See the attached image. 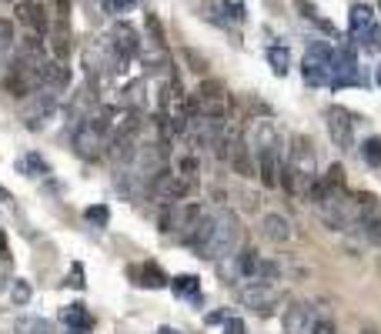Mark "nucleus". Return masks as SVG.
<instances>
[{"mask_svg":"<svg viewBox=\"0 0 381 334\" xmlns=\"http://www.w3.org/2000/svg\"><path fill=\"white\" fill-rule=\"evenodd\" d=\"M111 37H114V51L121 53L124 60H127V57H134V53L141 51V37H137V30L127 24V21H117Z\"/></svg>","mask_w":381,"mask_h":334,"instance_id":"9d476101","label":"nucleus"},{"mask_svg":"<svg viewBox=\"0 0 381 334\" xmlns=\"http://www.w3.org/2000/svg\"><path fill=\"white\" fill-rule=\"evenodd\" d=\"M228 318H231L228 311H214V314H207V324H224Z\"/></svg>","mask_w":381,"mask_h":334,"instance_id":"58836bf2","label":"nucleus"},{"mask_svg":"<svg viewBox=\"0 0 381 334\" xmlns=\"http://www.w3.org/2000/svg\"><path fill=\"white\" fill-rule=\"evenodd\" d=\"M371 24H375L371 7H368V3H355V7H351V14H348V34L358 40V37H361V34H365Z\"/></svg>","mask_w":381,"mask_h":334,"instance_id":"2eb2a0df","label":"nucleus"},{"mask_svg":"<svg viewBox=\"0 0 381 334\" xmlns=\"http://www.w3.org/2000/svg\"><path fill=\"white\" fill-rule=\"evenodd\" d=\"M191 187H194V180L184 178V174H171V171H161L151 184V198L157 201L161 207L168 204H181L184 201V194H191Z\"/></svg>","mask_w":381,"mask_h":334,"instance_id":"7ed1b4c3","label":"nucleus"},{"mask_svg":"<svg viewBox=\"0 0 381 334\" xmlns=\"http://www.w3.org/2000/svg\"><path fill=\"white\" fill-rule=\"evenodd\" d=\"M238 244H241V224H238V217L231 214V211H221L218 217H214V231L207 237V244H204L198 257H207V261H221V257H231L238 251Z\"/></svg>","mask_w":381,"mask_h":334,"instance_id":"f03ea898","label":"nucleus"},{"mask_svg":"<svg viewBox=\"0 0 381 334\" xmlns=\"http://www.w3.org/2000/svg\"><path fill=\"white\" fill-rule=\"evenodd\" d=\"M67 281L74 284V287H84V284H87V281H84V267H80V264H74V271H71V278H67Z\"/></svg>","mask_w":381,"mask_h":334,"instance_id":"4c0bfd02","label":"nucleus"},{"mask_svg":"<svg viewBox=\"0 0 381 334\" xmlns=\"http://www.w3.org/2000/svg\"><path fill=\"white\" fill-rule=\"evenodd\" d=\"M134 274H141V278H144V287H164V284H168V278H164V274H161V267H157V264H144V267H141V271H134Z\"/></svg>","mask_w":381,"mask_h":334,"instance_id":"aec40b11","label":"nucleus"},{"mask_svg":"<svg viewBox=\"0 0 381 334\" xmlns=\"http://www.w3.org/2000/svg\"><path fill=\"white\" fill-rule=\"evenodd\" d=\"M311 334H334V324H331L328 318H321V321L311 324Z\"/></svg>","mask_w":381,"mask_h":334,"instance_id":"c9c22d12","label":"nucleus"},{"mask_svg":"<svg viewBox=\"0 0 381 334\" xmlns=\"http://www.w3.org/2000/svg\"><path fill=\"white\" fill-rule=\"evenodd\" d=\"M281 184L295 198H308L311 184H318V160H314V151H311V141L301 137V134L291 141V154H288V164H284Z\"/></svg>","mask_w":381,"mask_h":334,"instance_id":"f257e3e1","label":"nucleus"},{"mask_svg":"<svg viewBox=\"0 0 381 334\" xmlns=\"http://www.w3.org/2000/svg\"><path fill=\"white\" fill-rule=\"evenodd\" d=\"M268 64H271V71H275V77H284L288 71H291V57H288V47H268Z\"/></svg>","mask_w":381,"mask_h":334,"instance_id":"dca6fc26","label":"nucleus"},{"mask_svg":"<svg viewBox=\"0 0 381 334\" xmlns=\"http://www.w3.org/2000/svg\"><path fill=\"white\" fill-rule=\"evenodd\" d=\"M60 321L71 328V334H91V328H94V318L87 314L84 305H71V308H64V311H60Z\"/></svg>","mask_w":381,"mask_h":334,"instance_id":"4468645a","label":"nucleus"},{"mask_svg":"<svg viewBox=\"0 0 381 334\" xmlns=\"http://www.w3.org/2000/svg\"><path fill=\"white\" fill-rule=\"evenodd\" d=\"M295 7L301 10V17H305V21H318V7H314L311 0H295Z\"/></svg>","mask_w":381,"mask_h":334,"instance_id":"473e14b6","label":"nucleus"},{"mask_svg":"<svg viewBox=\"0 0 381 334\" xmlns=\"http://www.w3.org/2000/svg\"><path fill=\"white\" fill-rule=\"evenodd\" d=\"M378 7H381V0H378Z\"/></svg>","mask_w":381,"mask_h":334,"instance_id":"37998d69","label":"nucleus"},{"mask_svg":"<svg viewBox=\"0 0 381 334\" xmlns=\"http://www.w3.org/2000/svg\"><path fill=\"white\" fill-rule=\"evenodd\" d=\"M181 57H184L187 71H194V74H207V60H204V57L194 51V47H184V51H181Z\"/></svg>","mask_w":381,"mask_h":334,"instance_id":"b1692460","label":"nucleus"},{"mask_svg":"<svg viewBox=\"0 0 381 334\" xmlns=\"http://www.w3.org/2000/svg\"><path fill=\"white\" fill-rule=\"evenodd\" d=\"M331 64H334V77H331L334 87H361L365 84L351 44H338V51H331Z\"/></svg>","mask_w":381,"mask_h":334,"instance_id":"20e7f679","label":"nucleus"},{"mask_svg":"<svg viewBox=\"0 0 381 334\" xmlns=\"http://www.w3.org/2000/svg\"><path fill=\"white\" fill-rule=\"evenodd\" d=\"M257 251H241V257H238V271H241V278H254L257 274Z\"/></svg>","mask_w":381,"mask_h":334,"instance_id":"5701e85b","label":"nucleus"},{"mask_svg":"<svg viewBox=\"0 0 381 334\" xmlns=\"http://www.w3.org/2000/svg\"><path fill=\"white\" fill-rule=\"evenodd\" d=\"M14 47V24L10 21H0V53Z\"/></svg>","mask_w":381,"mask_h":334,"instance_id":"2f4dec72","label":"nucleus"},{"mask_svg":"<svg viewBox=\"0 0 381 334\" xmlns=\"http://www.w3.org/2000/svg\"><path fill=\"white\" fill-rule=\"evenodd\" d=\"M101 7H104V14H127L130 7H137V0H101Z\"/></svg>","mask_w":381,"mask_h":334,"instance_id":"cd10ccee","label":"nucleus"},{"mask_svg":"<svg viewBox=\"0 0 381 334\" xmlns=\"http://www.w3.org/2000/svg\"><path fill=\"white\" fill-rule=\"evenodd\" d=\"M281 174H284V164H281L278 144L257 151V178H261V184L264 187H281Z\"/></svg>","mask_w":381,"mask_h":334,"instance_id":"6e6552de","label":"nucleus"},{"mask_svg":"<svg viewBox=\"0 0 381 334\" xmlns=\"http://www.w3.org/2000/svg\"><path fill=\"white\" fill-rule=\"evenodd\" d=\"M221 10H224V17H231L234 24H241V21L248 17V10H244V0H221Z\"/></svg>","mask_w":381,"mask_h":334,"instance_id":"a878e982","label":"nucleus"},{"mask_svg":"<svg viewBox=\"0 0 381 334\" xmlns=\"http://www.w3.org/2000/svg\"><path fill=\"white\" fill-rule=\"evenodd\" d=\"M321 184H325L328 191H341V187H345V167H341V164H331L328 174L321 178Z\"/></svg>","mask_w":381,"mask_h":334,"instance_id":"393cba45","label":"nucleus"},{"mask_svg":"<svg viewBox=\"0 0 381 334\" xmlns=\"http://www.w3.org/2000/svg\"><path fill=\"white\" fill-rule=\"evenodd\" d=\"M201 217H204V207L194 204V201L174 207V231H178L181 241H187V237L194 234V228L201 224Z\"/></svg>","mask_w":381,"mask_h":334,"instance_id":"1a4fd4ad","label":"nucleus"},{"mask_svg":"<svg viewBox=\"0 0 381 334\" xmlns=\"http://www.w3.org/2000/svg\"><path fill=\"white\" fill-rule=\"evenodd\" d=\"M261 237L271 241V244L291 241V221H288L284 214H264V217H261Z\"/></svg>","mask_w":381,"mask_h":334,"instance_id":"9b49d317","label":"nucleus"},{"mask_svg":"<svg viewBox=\"0 0 381 334\" xmlns=\"http://www.w3.org/2000/svg\"><path fill=\"white\" fill-rule=\"evenodd\" d=\"M144 27H148V37H151V44L157 51H164V27L157 21V14H148L144 17Z\"/></svg>","mask_w":381,"mask_h":334,"instance_id":"412c9836","label":"nucleus"},{"mask_svg":"<svg viewBox=\"0 0 381 334\" xmlns=\"http://www.w3.org/2000/svg\"><path fill=\"white\" fill-rule=\"evenodd\" d=\"M157 334H178V331H174V328H161Z\"/></svg>","mask_w":381,"mask_h":334,"instance_id":"a19ab883","label":"nucleus"},{"mask_svg":"<svg viewBox=\"0 0 381 334\" xmlns=\"http://www.w3.org/2000/svg\"><path fill=\"white\" fill-rule=\"evenodd\" d=\"M84 217H87L91 224H107V221H111V211H107L104 204H94V207L84 211Z\"/></svg>","mask_w":381,"mask_h":334,"instance_id":"c756f323","label":"nucleus"},{"mask_svg":"<svg viewBox=\"0 0 381 334\" xmlns=\"http://www.w3.org/2000/svg\"><path fill=\"white\" fill-rule=\"evenodd\" d=\"M275 278H278V264H275V261H257V274H254V281L271 284Z\"/></svg>","mask_w":381,"mask_h":334,"instance_id":"bb28decb","label":"nucleus"},{"mask_svg":"<svg viewBox=\"0 0 381 334\" xmlns=\"http://www.w3.org/2000/svg\"><path fill=\"white\" fill-rule=\"evenodd\" d=\"M54 7H57L60 21H71V0H54Z\"/></svg>","mask_w":381,"mask_h":334,"instance_id":"e433bc0d","label":"nucleus"},{"mask_svg":"<svg viewBox=\"0 0 381 334\" xmlns=\"http://www.w3.org/2000/svg\"><path fill=\"white\" fill-rule=\"evenodd\" d=\"M361 157L368 167H381V137H365L361 144Z\"/></svg>","mask_w":381,"mask_h":334,"instance_id":"a211bd4d","label":"nucleus"},{"mask_svg":"<svg viewBox=\"0 0 381 334\" xmlns=\"http://www.w3.org/2000/svg\"><path fill=\"white\" fill-rule=\"evenodd\" d=\"M10 298H14V305H27V301H30V284H27L24 278H17L14 287H10Z\"/></svg>","mask_w":381,"mask_h":334,"instance_id":"c85d7f7f","label":"nucleus"},{"mask_svg":"<svg viewBox=\"0 0 381 334\" xmlns=\"http://www.w3.org/2000/svg\"><path fill=\"white\" fill-rule=\"evenodd\" d=\"M358 44L365 47V51H375V53H381V27L378 24H371L361 37H358Z\"/></svg>","mask_w":381,"mask_h":334,"instance_id":"4be33fe9","label":"nucleus"},{"mask_svg":"<svg viewBox=\"0 0 381 334\" xmlns=\"http://www.w3.org/2000/svg\"><path fill=\"white\" fill-rule=\"evenodd\" d=\"M198 278L194 274H178V278H171V291L174 294H187V298H198Z\"/></svg>","mask_w":381,"mask_h":334,"instance_id":"f3484780","label":"nucleus"},{"mask_svg":"<svg viewBox=\"0 0 381 334\" xmlns=\"http://www.w3.org/2000/svg\"><path fill=\"white\" fill-rule=\"evenodd\" d=\"M127 97H124V104L127 107H134V110H137V107H141V94H144V84H141V80H134V84H130V87H127L124 91Z\"/></svg>","mask_w":381,"mask_h":334,"instance_id":"7c9ffc66","label":"nucleus"},{"mask_svg":"<svg viewBox=\"0 0 381 334\" xmlns=\"http://www.w3.org/2000/svg\"><path fill=\"white\" fill-rule=\"evenodd\" d=\"M54 53L64 60L71 53V34H67V21H60V27L54 30Z\"/></svg>","mask_w":381,"mask_h":334,"instance_id":"6ab92c4d","label":"nucleus"},{"mask_svg":"<svg viewBox=\"0 0 381 334\" xmlns=\"http://www.w3.org/2000/svg\"><path fill=\"white\" fill-rule=\"evenodd\" d=\"M10 257V244H7V234L0 231V261H7Z\"/></svg>","mask_w":381,"mask_h":334,"instance_id":"ea45409f","label":"nucleus"},{"mask_svg":"<svg viewBox=\"0 0 381 334\" xmlns=\"http://www.w3.org/2000/svg\"><path fill=\"white\" fill-rule=\"evenodd\" d=\"M198 91H201V94H224V84H221V80H201Z\"/></svg>","mask_w":381,"mask_h":334,"instance_id":"f704fd0d","label":"nucleus"},{"mask_svg":"<svg viewBox=\"0 0 381 334\" xmlns=\"http://www.w3.org/2000/svg\"><path fill=\"white\" fill-rule=\"evenodd\" d=\"M17 21H21V24H27L34 34H47V30H51L44 7H37L34 0H17Z\"/></svg>","mask_w":381,"mask_h":334,"instance_id":"f8f14e48","label":"nucleus"},{"mask_svg":"<svg viewBox=\"0 0 381 334\" xmlns=\"http://www.w3.org/2000/svg\"><path fill=\"white\" fill-rule=\"evenodd\" d=\"M238 298H241L244 308H251V311H271L275 305H278V291H275L271 284H264V281L244 284Z\"/></svg>","mask_w":381,"mask_h":334,"instance_id":"0eeeda50","label":"nucleus"},{"mask_svg":"<svg viewBox=\"0 0 381 334\" xmlns=\"http://www.w3.org/2000/svg\"><path fill=\"white\" fill-rule=\"evenodd\" d=\"M375 80H378V87H381V64H378V71H375Z\"/></svg>","mask_w":381,"mask_h":334,"instance_id":"79ce46f5","label":"nucleus"},{"mask_svg":"<svg viewBox=\"0 0 381 334\" xmlns=\"http://www.w3.org/2000/svg\"><path fill=\"white\" fill-rule=\"evenodd\" d=\"M328 134L341 151H355V121L345 107H328Z\"/></svg>","mask_w":381,"mask_h":334,"instance_id":"423d86ee","label":"nucleus"},{"mask_svg":"<svg viewBox=\"0 0 381 334\" xmlns=\"http://www.w3.org/2000/svg\"><path fill=\"white\" fill-rule=\"evenodd\" d=\"M311 311L308 305H291L284 311V334H311Z\"/></svg>","mask_w":381,"mask_h":334,"instance_id":"ddd939ff","label":"nucleus"},{"mask_svg":"<svg viewBox=\"0 0 381 334\" xmlns=\"http://www.w3.org/2000/svg\"><path fill=\"white\" fill-rule=\"evenodd\" d=\"M301 71H305V80L311 84V87H325V84H331V77H334L331 51L325 47V44H311V51L305 53Z\"/></svg>","mask_w":381,"mask_h":334,"instance_id":"39448f33","label":"nucleus"},{"mask_svg":"<svg viewBox=\"0 0 381 334\" xmlns=\"http://www.w3.org/2000/svg\"><path fill=\"white\" fill-rule=\"evenodd\" d=\"M224 334H248V328H244L241 318H228V321H224Z\"/></svg>","mask_w":381,"mask_h":334,"instance_id":"72a5a7b5","label":"nucleus"}]
</instances>
